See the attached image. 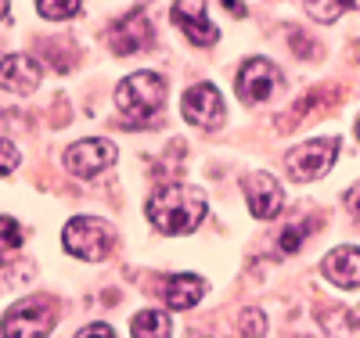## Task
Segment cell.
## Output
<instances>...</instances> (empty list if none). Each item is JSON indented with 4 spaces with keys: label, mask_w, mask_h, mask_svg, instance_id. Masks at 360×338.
Segmentation results:
<instances>
[{
    "label": "cell",
    "mask_w": 360,
    "mask_h": 338,
    "mask_svg": "<svg viewBox=\"0 0 360 338\" xmlns=\"http://www.w3.org/2000/svg\"><path fill=\"white\" fill-rule=\"evenodd\" d=\"M148 220H152L162 234H191L209 212V202L198 188L188 183H169L155 198H148Z\"/></svg>",
    "instance_id": "cell-1"
},
{
    "label": "cell",
    "mask_w": 360,
    "mask_h": 338,
    "mask_svg": "<svg viewBox=\"0 0 360 338\" xmlns=\"http://www.w3.org/2000/svg\"><path fill=\"white\" fill-rule=\"evenodd\" d=\"M162 101H166V79L155 76V72H134L115 90L119 119H123V126H130V130L152 126V119L162 108Z\"/></svg>",
    "instance_id": "cell-2"
},
{
    "label": "cell",
    "mask_w": 360,
    "mask_h": 338,
    "mask_svg": "<svg viewBox=\"0 0 360 338\" xmlns=\"http://www.w3.org/2000/svg\"><path fill=\"white\" fill-rule=\"evenodd\" d=\"M54 310L58 306L47 295L18 299L0 320V331H4V338H47L54 327Z\"/></svg>",
    "instance_id": "cell-3"
},
{
    "label": "cell",
    "mask_w": 360,
    "mask_h": 338,
    "mask_svg": "<svg viewBox=\"0 0 360 338\" xmlns=\"http://www.w3.org/2000/svg\"><path fill=\"white\" fill-rule=\"evenodd\" d=\"M335 155H339V141L317 137V141L295 144L285 155V166H288L292 180H317V176H324L328 169L335 166Z\"/></svg>",
    "instance_id": "cell-4"
},
{
    "label": "cell",
    "mask_w": 360,
    "mask_h": 338,
    "mask_svg": "<svg viewBox=\"0 0 360 338\" xmlns=\"http://www.w3.org/2000/svg\"><path fill=\"white\" fill-rule=\"evenodd\" d=\"M62 241L76 259H105L112 249V227L94 216H76L65 223Z\"/></svg>",
    "instance_id": "cell-5"
},
{
    "label": "cell",
    "mask_w": 360,
    "mask_h": 338,
    "mask_svg": "<svg viewBox=\"0 0 360 338\" xmlns=\"http://www.w3.org/2000/svg\"><path fill=\"white\" fill-rule=\"evenodd\" d=\"M115 144L112 141H101V137H90V141H76L69 151H65V166L72 176L79 180H90V176H101L112 162H115Z\"/></svg>",
    "instance_id": "cell-6"
},
{
    "label": "cell",
    "mask_w": 360,
    "mask_h": 338,
    "mask_svg": "<svg viewBox=\"0 0 360 338\" xmlns=\"http://www.w3.org/2000/svg\"><path fill=\"white\" fill-rule=\"evenodd\" d=\"M152 40H155L152 18H148V11H141V8L130 11L127 18H119L112 25V33H108V47L115 54H141V51L152 47Z\"/></svg>",
    "instance_id": "cell-7"
},
{
    "label": "cell",
    "mask_w": 360,
    "mask_h": 338,
    "mask_svg": "<svg viewBox=\"0 0 360 338\" xmlns=\"http://www.w3.org/2000/svg\"><path fill=\"white\" fill-rule=\"evenodd\" d=\"M180 108H184V119L191 126H202V130H217L224 122V98H220V90L209 86V83L191 86L184 94V101H180Z\"/></svg>",
    "instance_id": "cell-8"
},
{
    "label": "cell",
    "mask_w": 360,
    "mask_h": 338,
    "mask_svg": "<svg viewBox=\"0 0 360 338\" xmlns=\"http://www.w3.org/2000/svg\"><path fill=\"white\" fill-rule=\"evenodd\" d=\"M242 191L249 198V212L256 220H274L281 212V205H285L281 183L270 173H245L242 176Z\"/></svg>",
    "instance_id": "cell-9"
},
{
    "label": "cell",
    "mask_w": 360,
    "mask_h": 338,
    "mask_svg": "<svg viewBox=\"0 0 360 338\" xmlns=\"http://www.w3.org/2000/svg\"><path fill=\"white\" fill-rule=\"evenodd\" d=\"M173 25L184 33L195 47H209V44H217V25L213 18L205 15V0H176L173 4Z\"/></svg>",
    "instance_id": "cell-10"
},
{
    "label": "cell",
    "mask_w": 360,
    "mask_h": 338,
    "mask_svg": "<svg viewBox=\"0 0 360 338\" xmlns=\"http://www.w3.org/2000/svg\"><path fill=\"white\" fill-rule=\"evenodd\" d=\"M278 69L270 65L266 58H249L242 72H238V94H242V101L249 105H259L266 101L270 94H274V86H278Z\"/></svg>",
    "instance_id": "cell-11"
},
{
    "label": "cell",
    "mask_w": 360,
    "mask_h": 338,
    "mask_svg": "<svg viewBox=\"0 0 360 338\" xmlns=\"http://www.w3.org/2000/svg\"><path fill=\"white\" fill-rule=\"evenodd\" d=\"M44 79V69L37 58L29 54H8L0 61V86L11 90V94H33Z\"/></svg>",
    "instance_id": "cell-12"
},
{
    "label": "cell",
    "mask_w": 360,
    "mask_h": 338,
    "mask_svg": "<svg viewBox=\"0 0 360 338\" xmlns=\"http://www.w3.org/2000/svg\"><path fill=\"white\" fill-rule=\"evenodd\" d=\"M324 278L335 288H360V249L353 245H342V249L324 256Z\"/></svg>",
    "instance_id": "cell-13"
},
{
    "label": "cell",
    "mask_w": 360,
    "mask_h": 338,
    "mask_svg": "<svg viewBox=\"0 0 360 338\" xmlns=\"http://www.w3.org/2000/svg\"><path fill=\"white\" fill-rule=\"evenodd\" d=\"M202 295H205V281L198 273H173L162 285V299L169 310H191L195 302H202Z\"/></svg>",
    "instance_id": "cell-14"
},
{
    "label": "cell",
    "mask_w": 360,
    "mask_h": 338,
    "mask_svg": "<svg viewBox=\"0 0 360 338\" xmlns=\"http://www.w3.org/2000/svg\"><path fill=\"white\" fill-rule=\"evenodd\" d=\"M130 334L134 338H169L173 327H169V317L162 310H141L130 324Z\"/></svg>",
    "instance_id": "cell-15"
},
{
    "label": "cell",
    "mask_w": 360,
    "mask_h": 338,
    "mask_svg": "<svg viewBox=\"0 0 360 338\" xmlns=\"http://www.w3.org/2000/svg\"><path fill=\"white\" fill-rule=\"evenodd\" d=\"M22 241H25V230L11 216H0V263H4L8 256H15L22 249Z\"/></svg>",
    "instance_id": "cell-16"
},
{
    "label": "cell",
    "mask_w": 360,
    "mask_h": 338,
    "mask_svg": "<svg viewBox=\"0 0 360 338\" xmlns=\"http://www.w3.org/2000/svg\"><path fill=\"white\" fill-rule=\"evenodd\" d=\"M314 223H317V216H310V220H303V223L285 227V234H281V241H278V249H281L285 256L299 252V249H303V241H307V234L314 230Z\"/></svg>",
    "instance_id": "cell-17"
},
{
    "label": "cell",
    "mask_w": 360,
    "mask_h": 338,
    "mask_svg": "<svg viewBox=\"0 0 360 338\" xmlns=\"http://www.w3.org/2000/svg\"><path fill=\"white\" fill-rule=\"evenodd\" d=\"M83 0H37V11L51 22H62V18H72L79 11Z\"/></svg>",
    "instance_id": "cell-18"
},
{
    "label": "cell",
    "mask_w": 360,
    "mask_h": 338,
    "mask_svg": "<svg viewBox=\"0 0 360 338\" xmlns=\"http://www.w3.org/2000/svg\"><path fill=\"white\" fill-rule=\"evenodd\" d=\"M238 334L242 338H263L266 334V313L263 310H245L238 317Z\"/></svg>",
    "instance_id": "cell-19"
},
{
    "label": "cell",
    "mask_w": 360,
    "mask_h": 338,
    "mask_svg": "<svg viewBox=\"0 0 360 338\" xmlns=\"http://www.w3.org/2000/svg\"><path fill=\"white\" fill-rule=\"evenodd\" d=\"M303 4H307L310 18H317V22H335L342 15L339 0H303Z\"/></svg>",
    "instance_id": "cell-20"
},
{
    "label": "cell",
    "mask_w": 360,
    "mask_h": 338,
    "mask_svg": "<svg viewBox=\"0 0 360 338\" xmlns=\"http://www.w3.org/2000/svg\"><path fill=\"white\" fill-rule=\"evenodd\" d=\"M15 166H18V148H15L11 141L0 137V176H8Z\"/></svg>",
    "instance_id": "cell-21"
},
{
    "label": "cell",
    "mask_w": 360,
    "mask_h": 338,
    "mask_svg": "<svg viewBox=\"0 0 360 338\" xmlns=\"http://www.w3.org/2000/svg\"><path fill=\"white\" fill-rule=\"evenodd\" d=\"M76 338H115V331H112L108 324H86Z\"/></svg>",
    "instance_id": "cell-22"
},
{
    "label": "cell",
    "mask_w": 360,
    "mask_h": 338,
    "mask_svg": "<svg viewBox=\"0 0 360 338\" xmlns=\"http://www.w3.org/2000/svg\"><path fill=\"white\" fill-rule=\"evenodd\" d=\"M346 205H349V212H353V216L360 220V183H356V188L346 195Z\"/></svg>",
    "instance_id": "cell-23"
},
{
    "label": "cell",
    "mask_w": 360,
    "mask_h": 338,
    "mask_svg": "<svg viewBox=\"0 0 360 338\" xmlns=\"http://www.w3.org/2000/svg\"><path fill=\"white\" fill-rule=\"evenodd\" d=\"M220 4H224L234 18H245V4H242V0H220Z\"/></svg>",
    "instance_id": "cell-24"
},
{
    "label": "cell",
    "mask_w": 360,
    "mask_h": 338,
    "mask_svg": "<svg viewBox=\"0 0 360 338\" xmlns=\"http://www.w3.org/2000/svg\"><path fill=\"white\" fill-rule=\"evenodd\" d=\"M349 327H353V331H356V334H360V306H356V310H353V313H349Z\"/></svg>",
    "instance_id": "cell-25"
},
{
    "label": "cell",
    "mask_w": 360,
    "mask_h": 338,
    "mask_svg": "<svg viewBox=\"0 0 360 338\" xmlns=\"http://www.w3.org/2000/svg\"><path fill=\"white\" fill-rule=\"evenodd\" d=\"M342 11H360V0H339Z\"/></svg>",
    "instance_id": "cell-26"
},
{
    "label": "cell",
    "mask_w": 360,
    "mask_h": 338,
    "mask_svg": "<svg viewBox=\"0 0 360 338\" xmlns=\"http://www.w3.org/2000/svg\"><path fill=\"white\" fill-rule=\"evenodd\" d=\"M8 11H11V4H8V0H0V22L8 18Z\"/></svg>",
    "instance_id": "cell-27"
},
{
    "label": "cell",
    "mask_w": 360,
    "mask_h": 338,
    "mask_svg": "<svg viewBox=\"0 0 360 338\" xmlns=\"http://www.w3.org/2000/svg\"><path fill=\"white\" fill-rule=\"evenodd\" d=\"M356 137H360V122H356Z\"/></svg>",
    "instance_id": "cell-28"
}]
</instances>
